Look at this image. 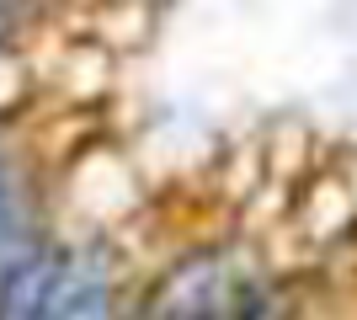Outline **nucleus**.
I'll list each match as a JSON object with an SVG mask.
<instances>
[{"label":"nucleus","instance_id":"1","mask_svg":"<svg viewBox=\"0 0 357 320\" xmlns=\"http://www.w3.org/2000/svg\"><path fill=\"white\" fill-rule=\"evenodd\" d=\"M54 277H59V261L54 257L22 261V267L6 277V289H0V320H43Z\"/></svg>","mask_w":357,"mask_h":320}]
</instances>
